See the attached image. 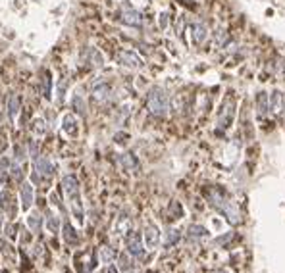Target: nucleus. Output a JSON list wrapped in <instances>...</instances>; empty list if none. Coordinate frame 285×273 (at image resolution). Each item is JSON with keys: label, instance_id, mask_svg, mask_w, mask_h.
<instances>
[{"label": "nucleus", "instance_id": "30", "mask_svg": "<svg viewBox=\"0 0 285 273\" xmlns=\"http://www.w3.org/2000/svg\"><path fill=\"white\" fill-rule=\"evenodd\" d=\"M104 273H118V267H116V265H108V267L104 269Z\"/></svg>", "mask_w": 285, "mask_h": 273}, {"label": "nucleus", "instance_id": "14", "mask_svg": "<svg viewBox=\"0 0 285 273\" xmlns=\"http://www.w3.org/2000/svg\"><path fill=\"white\" fill-rule=\"evenodd\" d=\"M18 112H20V97L10 95V99H8V116H10V120H16Z\"/></svg>", "mask_w": 285, "mask_h": 273}, {"label": "nucleus", "instance_id": "19", "mask_svg": "<svg viewBox=\"0 0 285 273\" xmlns=\"http://www.w3.org/2000/svg\"><path fill=\"white\" fill-rule=\"evenodd\" d=\"M208 231L204 229L202 225H191L189 227V239H200V237H206Z\"/></svg>", "mask_w": 285, "mask_h": 273}, {"label": "nucleus", "instance_id": "1", "mask_svg": "<svg viewBox=\"0 0 285 273\" xmlns=\"http://www.w3.org/2000/svg\"><path fill=\"white\" fill-rule=\"evenodd\" d=\"M62 191H64L67 202L72 206V212H74L76 219L81 223L83 221V204H81V195H79V183H77V179L74 175H66L62 179Z\"/></svg>", "mask_w": 285, "mask_h": 273}, {"label": "nucleus", "instance_id": "5", "mask_svg": "<svg viewBox=\"0 0 285 273\" xmlns=\"http://www.w3.org/2000/svg\"><path fill=\"white\" fill-rule=\"evenodd\" d=\"M125 242H127V252L135 256V258H142V254H145V248H142V242H141V237L137 235V233H129L127 237H125Z\"/></svg>", "mask_w": 285, "mask_h": 273}, {"label": "nucleus", "instance_id": "12", "mask_svg": "<svg viewBox=\"0 0 285 273\" xmlns=\"http://www.w3.org/2000/svg\"><path fill=\"white\" fill-rule=\"evenodd\" d=\"M256 110H258V118H264L268 114V110H270V99H268L266 93H258V97H256Z\"/></svg>", "mask_w": 285, "mask_h": 273}, {"label": "nucleus", "instance_id": "11", "mask_svg": "<svg viewBox=\"0 0 285 273\" xmlns=\"http://www.w3.org/2000/svg\"><path fill=\"white\" fill-rule=\"evenodd\" d=\"M35 171L44 175V177H50L52 171H54V167L50 164V160H46V158H37V160H35Z\"/></svg>", "mask_w": 285, "mask_h": 273}, {"label": "nucleus", "instance_id": "18", "mask_svg": "<svg viewBox=\"0 0 285 273\" xmlns=\"http://www.w3.org/2000/svg\"><path fill=\"white\" fill-rule=\"evenodd\" d=\"M120 164L123 165L125 169H129V171H131V169H137V165H139L133 154H121V156H120Z\"/></svg>", "mask_w": 285, "mask_h": 273}, {"label": "nucleus", "instance_id": "27", "mask_svg": "<svg viewBox=\"0 0 285 273\" xmlns=\"http://www.w3.org/2000/svg\"><path fill=\"white\" fill-rule=\"evenodd\" d=\"M48 229L52 231V233L58 231V219H56L54 216H48Z\"/></svg>", "mask_w": 285, "mask_h": 273}, {"label": "nucleus", "instance_id": "7", "mask_svg": "<svg viewBox=\"0 0 285 273\" xmlns=\"http://www.w3.org/2000/svg\"><path fill=\"white\" fill-rule=\"evenodd\" d=\"M145 242H147V248H156L158 242H160V231L154 223H149L147 229H145Z\"/></svg>", "mask_w": 285, "mask_h": 273}, {"label": "nucleus", "instance_id": "31", "mask_svg": "<svg viewBox=\"0 0 285 273\" xmlns=\"http://www.w3.org/2000/svg\"><path fill=\"white\" fill-rule=\"evenodd\" d=\"M212 273H228V271H224V269H220V271H212Z\"/></svg>", "mask_w": 285, "mask_h": 273}, {"label": "nucleus", "instance_id": "4", "mask_svg": "<svg viewBox=\"0 0 285 273\" xmlns=\"http://www.w3.org/2000/svg\"><path fill=\"white\" fill-rule=\"evenodd\" d=\"M118 62H120L121 66L131 67V69H139V67H142V60L135 54V52H131V50H121L120 54H118Z\"/></svg>", "mask_w": 285, "mask_h": 273}, {"label": "nucleus", "instance_id": "9", "mask_svg": "<svg viewBox=\"0 0 285 273\" xmlns=\"http://www.w3.org/2000/svg\"><path fill=\"white\" fill-rule=\"evenodd\" d=\"M206 37H208L206 25H202V23H193L191 25V39H193L195 44H202L206 41Z\"/></svg>", "mask_w": 285, "mask_h": 273}, {"label": "nucleus", "instance_id": "13", "mask_svg": "<svg viewBox=\"0 0 285 273\" xmlns=\"http://www.w3.org/2000/svg\"><path fill=\"white\" fill-rule=\"evenodd\" d=\"M116 231L120 233V235H129L131 233V219L127 218V216H120L118 218V223H116Z\"/></svg>", "mask_w": 285, "mask_h": 273}, {"label": "nucleus", "instance_id": "29", "mask_svg": "<svg viewBox=\"0 0 285 273\" xmlns=\"http://www.w3.org/2000/svg\"><path fill=\"white\" fill-rule=\"evenodd\" d=\"M166 25H168V14H160V27H162V29H164Z\"/></svg>", "mask_w": 285, "mask_h": 273}, {"label": "nucleus", "instance_id": "6", "mask_svg": "<svg viewBox=\"0 0 285 273\" xmlns=\"http://www.w3.org/2000/svg\"><path fill=\"white\" fill-rule=\"evenodd\" d=\"M270 99V108H272V112H274L275 116H279V114H283L285 110V95L281 93V90H272V95L268 97Z\"/></svg>", "mask_w": 285, "mask_h": 273}, {"label": "nucleus", "instance_id": "8", "mask_svg": "<svg viewBox=\"0 0 285 273\" xmlns=\"http://www.w3.org/2000/svg\"><path fill=\"white\" fill-rule=\"evenodd\" d=\"M121 22L125 23V25H131V27H141L142 18H141V14H139L137 10L127 8V10L121 12Z\"/></svg>", "mask_w": 285, "mask_h": 273}, {"label": "nucleus", "instance_id": "23", "mask_svg": "<svg viewBox=\"0 0 285 273\" xmlns=\"http://www.w3.org/2000/svg\"><path fill=\"white\" fill-rule=\"evenodd\" d=\"M100 258H102V262L110 263L114 260V252L110 250L108 246H104V248H100Z\"/></svg>", "mask_w": 285, "mask_h": 273}, {"label": "nucleus", "instance_id": "20", "mask_svg": "<svg viewBox=\"0 0 285 273\" xmlns=\"http://www.w3.org/2000/svg\"><path fill=\"white\" fill-rule=\"evenodd\" d=\"M41 221H43V218H41L39 214H31V216L27 218V223H29L31 231H35V233H39V231H41Z\"/></svg>", "mask_w": 285, "mask_h": 273}, {"label": "nucleus", "instance_id": "10", "mask_svg": "<svg viewBox=\"0 0 285 273\" xmlns=\"http://www.w3.org/2000/svg\"><path fill=\"white\" fill-rule=\"evenodd\" d=\"M110 85L108 83H95V87H93V97H95V100H99V102H104V100H108L110 97Z\"/></svg>", "mask_w": 285, "mask_h": 273}, {"label": "nucleus", "instance_id": "21", "mask_svg": "<svg viewBox=\"0 0 285 273\" xmlns=\"http://www.w3.org/2000/svg\"><path fill=\"white\" fill-rule=\"evenodd\" d=\"M89 54H91V66L100 67V66H102V64H104V58H102V54H100L99 50H95V48H91V50H89Z\"/></svg>", "mask_w": 285, "mask_h": 273}, {"label": "nucleus", "instance_id": "24", "mask_svg": "<svg viewBox=\"0 0 285 273\" xmlns=\"http://www.w3.org/2000/svg\"><path fill=\"white\" fill-rule=\"evenodd\" d=\"M228 39H230V37H228L226 31H218V33H216V44H218V46H224V44L228 43Z\"/></svg>", "mask_w": 285, "mask_h": 273}, {"label": "nucleus", "instance_id": "3", "mask_svg": "<svg viewBox=\"0 0 285 273\" xmlns=\"http://www.w3.org/2000/svg\"><path fill=\"white\" fill-rule=\"evenodd\" d=\"M233 118H235V102H233L231 99H228L224 104H222V110H220V116H218L220 129H228V127H231Z\"/></svg>", "mask_w": 285, "mask_h": 273}, {"label": "nucleus", "instance_id": "15", "mask_svg": "<svg viewBox=\"0 0 285 273\" xmlns=\"http://www.w3.org/2000/svg\"><path fill=\"white\" fill-rule=\"evenodd\" d=\"M22 200H23V208L29 210V208H31V202H33V187L31 185L22 187Z\"/></svg>", "mask_w": 285, "mask_h": 273}, {"label": "nucleus", "instance_id": "25", "mask_svg": "<svg viewBox=\"0 0 285 273\" xmlns=\"http://www.w3.org/2000/svg\"><path fill=\"white\" fill-rule=\"evenodd\" d=\"M44 97L50 99V73H48V71H46V75H44Z\"/></svg>", "mask_w": 285, "mask_h": 273}, {"label": "nucleus", "instance_id": "26", "mask_svg": "<svg viewBox=\"0 0 285 273\" xmlns=\"http://www.w3.org/2000/svg\"><path fill=\"white\" fill-rule=\"evenodd\" d=\"M33 131H35V133H39V135H44V133H46V125H44V123H43V121H41V120H39V121H35Z\"/></svg>", "mask_w": 285, "mask_h": 273}, {"label": "nucleus", "instance_id": "2", "mask_svg": "<svg viewBox=\"0 0 285 273\" xmlns=\"http://www.w3.org/2000/svg\"><path fill=\"white\" fill-rule=\"evenodd\" d=\"M147 108H149V112H151L153 116H158V118L166 116L168 110H170L168 95H166L160 87L151 88V93H149V97H147Z\"/></svg>", "mask_w": 285, "mask_h": 273}, {"label": "nucleus", "instance_id": "16", "mask_svg": "<svg viewBox=\"0 0 285 273\" xmlns=\"http://www.w3.org/2000/svg\"><path fill=\"white\" fill-rule=\"evenodd\" d=\"M181 239V233L177 229H170L166 233V240H164V246L166 248H172V246H176L177 242Z\"/></svg>", "mask_w": 285, "mask_h": 273}, {"label": "nucleus", "instance_id": "28", "mask_svg": "<svg viewBox=\"0 0 285 273\" xmlns=\"http://www.w3.org/2000/svg\"><path fill=\"white\" fill-rule=\"evenodd\" d=\"M74 106H76V108H79V112H81V114H85V106H83V102H81V99H79V97H76V99H74Z\"/></svg>", "mask_w": 285, "mask_h": 273}, {"label": "nucleus", "instance_id": "17", "mask_svg": "<svg viewBox=\"0 0 285 273\" xmlns=\"http://www.w3.org/2000/svg\"><path fill=\"white\" fill-rule=\"evenodd\" d=\"M64 131L67 133V135H72V137H76L77 135V121H76V118L74 116H66L64 118Z\"/></svg>", "mask_w": 285, "mask_h": 273}, {"label": "nucleus", "instance_id": "22", "mask_svg": "<svg viewBox=\"0 0 285 273\" xmlns=\"http://www.w3.org/2000/svg\"><path fill=\"white\" fill-rule=\"evenodd\" d=\"M64 239H66L69 244H77V242H79V239H77V235H76V231L72 229V227H69L67 223L64 225Z\"/></svg>", "mask_w": 285, "mask_h": 273}]
</instances>
